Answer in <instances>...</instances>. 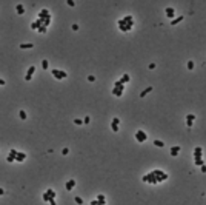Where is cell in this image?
I'll return each mask as SVG.
<instances>
[{"mask_svg":"<svg viewBox=\"0 0 206 205\" xmlns=\"http://www.w3.org/2000/svg\"><path fill=\"white\" fill-rule=\"evenodd\" d=\"M117 25H119V29H120L122 32H128V31H131L132 26H134V25L125 23V22H123V19H119V20H117Z\"/></svg>","mask_w":206,"mask_h":205,"instance_id":"6da1fadb","label":"cell"},{"mask_svg":"<svg viewBox=\"0 0 206 205\" xmlns=\"http://www.w3.org/2000/svg\"><path fill=\"white\" fill-rule=\"evenodd\" d=\"M52 76L55 77V79H58V80H63V79H66V71H63V70H52Z\"/></svg>","mask_w":206,"mask_h":205,"instance_id":"7a4b0ae2","label":"cell"},{"mask_svg":"<svg viewBox=\"0 0 206 205\" xmlns=\"http://www.w3.org/2000/svg\"><path fill=\"white\" fill-rule=\"evenodd\" d=\"M135 139H137L139 142H145L146 139H148V136H146V133L143 131V130H139V131L135 133Z\"/></svg>","mask_w":206,"mask_h":205,"instance_id":"3957f363","label":"cell"},{"mask_svg":"<svg viewBox=\"0 0 206 205\" xmlns=\"http://www.w3.org/2000/svg\"><path fill=\"white\" fill-rule=\"evenodd\" d=\"M35 73V66L34 65H31V66L28 68V71H26V76H25V80H31L32 79V74Z\"/></svg>","mask_w":206,"mask_h":205,"instance_id":"277c9868","label":"cell"},{"mask_svg":"<svg viewBox=\"0 0 206 205\" xmlns=\"http://www.w3.org/2000/svg\"><path fill=\"white\" fill-rule=\"evenodd\" d=\"M119 123H120V119L119 117H114L112 122H111V128H112V131H119Z\"/></svg>","mask_w":206,"mask_h":205,"instance_id":"5b68a950","label":"cell"},{"mask_svg":"<svg viewBox=\"0 0 206 205\" xmlns=\"http://www.w3.org/2000/svg\"><path fill=\"white\" fill-rule=\"evenodd\" d=\"M165 12H166V15H168L169 19H174L175 17V9L172 8V6H168V8L165 9Z\"/></svg>","mask_w":206,"mask_h":205,"instance_id":"8992f818","label":"cell"},{"mask_svg":"<svg viewBox=\"0 0 206 205\" xmlns=\"http://www.w3.org/2000/svg\"><path fill=\"white\" fill-rule=\"evenodd\" d=\"M146 177H148V182H149V184H158V179L152 174V171H151L149 174H146Z\"/></svg>","mask_w":206,"mask_h":205,"instance_id":"52a82bcc","label":"cell"},{"mask_svg":"<svg viewBox=\"0 0 206 205\" xmlns=\"http://www.w3.org/2000/svg\"><path fill=\"white\" fill-rule=\"evenodd\" d=\"M25 159H26V153L17 151V154H15V160H17V162H23Z\"/></svg>","mask_w":206,"mask_h":205,"instance_id":"ba28073f","label":"cell"},{"mask_svg":"<svg viewBox=\"0 0 206 205\" xmlns=\"http://www.w3.org/2000/svg\"><path fill=\"white\" fill-rule=\"evenodd\" d=\"M40 26H43V22H42L40 19H37L35 22H32V23H31V28H32V29H38Z\"/></svg>","mask_w":206,"mask_h":205,"instance_id":"9c48e42d","label":"cell"},{"mask_svg":"<svg viewBox=\"0 0 206 205\" xmlns=\"http://www.w3.org/2000/svg\"><path fill=\"white\" fill-rule=\"evenodd\" d=\"M180 153V146L178 145H174V146H171V156L172 157H175V156Z\"/></svg>","mask_w":206,"mask_h":205,"instance_id":"30bf717a","label":"cell"},{"mask_svg":"<svg viewBox=\"0 0 206 205\" xmlns=\"http://www.w3.org/2000/svg\"><path fill=\"white\" fill-rule=\"evenodd\" d=\"M49 11L48 9H42L40 12H38V19H46V17H49Z\"/></svg>","mask_w":206,"mask_h":205,"instance_id":"8fae6325","label":"cell"},{"mask_svg":"<svg viewBox=\"0 0 206 205\" xmlns=\"http://www.w3.org/2000/svg\"><path fill=\"white\" fill-rule=\"evenodd\" d=\"M185 20V15H178V17H174L171 20V25H177V23H180V22Z\"/></svg>","mask_w":206,"mask_h":205,"instance_id":"7c38bea8","label":"cell"},{"mask_svg":"<svg viewBox=\"0 0 206 205\" xmlns=\"http://www.w3.org/2000/svg\"><path fill=\"white\" fill-rule=\"evenodd\" d=\"M65 187H66V190H72V188L76 187V180H74V179H69V180L66 182V185H65Z\"/></svg>","mask_w":206,"mask_h":205,"instance_id":"4fadbf2b","label":"cell"},{"mask_svg":"<svg viewBox=\"0 0 206 205\" xmlns=\"http://www.w3.org/2000/svg\"><path fill=\"white\" fill-rule=\"evenodd\" d=\"M123 22H125V23H129V25H134V17L131 14H128V15L123 17Z\"/></svg>","mask_w":206,"mask_h":205,"instance_id":"5bb4252c","label":"cell"},{"mask_svg":"<svg viewBox=\"0 0 206 205\" xmlns=\"http://www.w3.org/2000/svg\"><path fill=\"white\" fill-rule=\"evenodd\" d=\"M15 11H17V14H23V12H25V6L22 5V3H17V6H15Z\"/></svg>","mask_w":206,"mask_h":205,"instance_id":"9a60e30c","label":"cell"},{"mask_svg":"<svg viewBox=\"0 0 206 205\" xmlns=\"http://www.w3.org/2000/svg\"><path fill=\"white\" fill-rule=\"evenodd\" d=\"M194 157H201V146H195L194 148Z\"/></svg>","mask_w":206,"mask_h":205,"instance_id":"2e32d148","label":"cell"},{"mask_svg":"<svg viewBox=\"0 0 206 205\" xmlns=\"http://www.w3.org/2000/svg\"><path fill=\"white\" fill-rule=\"evenodd\" d=\"M32 46H34L32 43H20V45H19V48H20V50H31Z\"/></svg>","mask_w":206,"mask_h":205,"instance_id":"e0dca14e","label":"cell"},{"mask_svg":"<svg viewBox=\"0 0 206 205\" xmlns=\"http://www.w3.org/2000/svg\"><path fill=\"white\" fill-rule=\"evenodd\" d=\"M114 88H115V90H125V85H123L122 82H120V80H115V83H114Z\"/></svg>","mask_w":206,"mask_h":205,"instance_id":"ac0fdd59","label":"cell"},{"mask_svg":"<svg viewBox=\"0 0 206 205\" xmlns=\"http://www.w3.org/2000/svg\"><path fill=\"white\" fill-rule=\"evenodd\" d=\"M151 91H152V86H148V88H145V90H143L142 93H140V97H145L146 94H149Z\"/></svg>","mask_w":206,"mask_h":205,"instance_id":"d6986e66","label":"cell"},{"mask_svg":"<svg viewBox=\"0 0 206 205\" xmlns=\"http://www.w3.org/2000/svg\"><path fill=\"white\" fill-rule=\"evenodd\" d=\"M194 162H195V165L197 167H201V165H205V160L201 157H194Z\"/></svg>","mask_w":206,"mask_h":205,"instance_id":"ffe728a7","label":"cell"},{"mask_svg":"<svg viewBox=\"0 0 206 205\" xmlns=\"http://www.w3.org/2000/svg\"><path fill=\"white\" fill-rule=\"evenodd\" d=\"M51 19H52V15H49V17H46V19H40V20L43 22V26H45V28H46L48 25L51 23Z\"/></svg>","mask_w":206,"mask_h":205,"instance_id":"44dd1931","label":"cell"},{"mask_svg":"<svg viewBox=\"0 0 206 205\" xmlns=\"http://www.w3.org/2000/svg\"><path fill=\"white\" fill-rule=\"evenodd\" d=\"M129 79H131V77H129V74H123V76H122V79H120V82H122L123 85H125L126 82H129Z\"/></svg>","mask_w":206,"mask_h":205,"instance_id":"7402d4cb","label":"cell"},{"mask_svg":"<svg viewBox=\"0 0 206 205\" xmlns=\"http://www.w3.org/2000/svg\"><path fill=\"white\" fill-rule=\"evenodd\" d=\"M112 94H114V96H117V97H122V96H123V91H122V90H115V88H112Z\"/></svg>","mask_w":206,"mask_h":205,"instance_id":"603a6c76","label":"cell"},{"mask_svg":"<svg viewBox=\"0 0 206 205\" xmlns=\"http://www.w3.org/2000/svg\"><path fill=\"white\" fill-rule=\"evenodd\" d=\"M152 144H154L155 146H160V148H163V146H165V142H162V140H158V139H155L154 142H152Z\"/></svg>","mask_w":206,"mask_h":205,"instance_id":"cb8c5ba5","label":"cell"},{"mask_svg":"<svg viewBox=\"0 0 206 205\" xmlns=\"http://www.w3.org/2000/svg\"><path fill=\"white\" fill-rule=\"evenodd\" d=\"M97 200H99V204H103V205H105V202H106V199H105L103 194H97Z\"/></svg>","mask_w":206,"mask_h":205,"instance_id":"d4e9b609","label":"cell"},{"mask_svg":"<svg viewBox=\"0 0 206 205\" xmlns=\"http://www.w3.org/2000/svg\"><path fill=\"white\" fill-rule=\"evenodd\" d=\"M46 193L49 194V197H51V199H54V197H55V191L52 190V188H48V190H46Z\"/></svg>","mask_w":206,"mask_h":205,"instance_id":"484cf974","label":"cell"},{"mask_svg":"<svg viewBox=\"0 0 206 205\" xmlns=\"http://www.w3.org/2000/svg\"><path fill=\"white\" fill-rule=\"evenodd\" d=\"M42 199H43V200H45V202H49V200H51V197H49V194H48V193H46V191H45V193H43V194H42Z\"/></svg>","mask_w":206,"mask_h":205,"instance_id":"4316f807","label":"cell"},{"mask_svg":"<svg viewBox=\"0 0 206 205\" xmlns=\"http://www.w3.org/2000/svg\"><path fill=\"white\" fill-rule=\"evenodd\" d=\"M163 173H165V171H162V170H152V174H154L155 177H160Z\"/></svg>","mask_w":206,"mask_h":205,"instance_id":"83f0119b","label":"cell"},{"mask_svg":"<svg viewBox=\"0 0 206 205\" xmlns=\"http://www.w3.org/2000/svg\"><path fill=\"white\" fill-rule=\"evenodd\" d=\"M19 117H20L22 120L26 119V111H25V110H20V111H19Z\"/></svg>","mask_w":206,"mask_h":205,"instance_id":"f1b7e54d","label":"cell"},{"mask_svg":"<svg viewBox=\"0 0 206 205\" xmlns=\"http://www.w3.org/2000/svg\"><path fill=\"white\" fill-rule=\"evenodd\" d=\"M6 160L11 164V162H15V156H12V154H8L6 156Z\"/></svg>","mask_w":206,"mask_h":205,"instance_id":"f546056e","label":"cell"},{"mask_svg":"<svg viewBox=\"0 0 206 205\" xmlns=\"http://www.w3.org/2000/svg\"><path fill=\"white\" fill-rule=\"evenodd\" d=\"M186 66H188V70H194V62H192V60H189L188 63H186Z\"/></svg>","mask_w":206,"mask_h":205,"instance_id":"4dcf8cb0","label":"cell"},{"mask_svg":"<svg viewBox=\"0 0 206 205\" xmlns=\"http://www.w3.org/2000/svg\"><path fill=\"white\" fill-rule=\"evenodd\" d=\"M74 200H76V204H78V205H81V204H83V199H81V197H78V196H76V197H74Z\"/></svg>","mask_w":206,"mask_h":205,"instance_id":"1f68e13d","label":"cell"},{"mask_svg":"<svg viewBox=\"0 0 206 205\" xmlns=\"http://www.w3.org/2000/svg\"><path fill=\"white\" fill-rule=\"evenodd\" d=\"M37 31H38V32H40V34H45V32H46V31H48V28H45V26H40V28H38V29H37Z\"/></svg>","mask_w":206,"mask_h":205,"instance_id":"d6a6232c","label":"cell"},{"mask_svg":"<svg viewBox=\"0 0 206 205\" xmlns=\"http://www.w3.org/2000/svg\"><path fill=\"white\" fill-rule=\"evenodd\" d=\"M186 120H192V122H194V120H195V114H188V116H186Z\"/></svg>","mask_w":206,"mask_h":205,"instance_id":"836d02e7","label":"cell"},{"mask_svg":"<svg viewBox=\"0 0 206 205\" xmlns=\"http://www.w3.org/2000/svg\"><path fill=\"white\" fill-rule=\"evenodd\" d=\"M42 68H43V70L48 68V60H42Z\"/></svg>","mask_w":206,"mask_h":205,"instance_id":"e575fe53","label":"cell"},{"mask_svg":"<svg viewBox=\"0 0 206 205\" xmlns=\"http://www.w3.org/2000/svg\"><path fill=\"white\" fill-rule=\"evenodd\" d=\"M74 123H76V125H83V120L81 119H74Z\"/></svg>","mask_w":206,"mask_h":205,"instance_id":"d590c367","label":"cell"},{"mask_svg":"<svg viewBox=\"0 0 206 205\" xmlns=\"http://www.w3.org/2000/svg\"><path fill=\"white\" fill-rule=\"evenodd\" d=\"M192 125H194V122H192V120H186V126H188V128H191Z\"/></svg>","mask_w":206,"mask_h":205,"instance_id":"8d00e7d4","label":"cell"},{"mask_svg":"<svg viewBox=\"0 0 206 205\" xmlns=\"http://www.w3.org/2000/svg\"><path fill=\"white\" fill-rule=\"evenodd\" d=\"M89 120H91V117H89V116H86V117L83 119V123H89Z\"/></svg>","mask_w":206,"mask_h":205,"instance_id":"74e56055","label":"cell"},{"mask_svg":"<svg viewBox=\"0 0 206 205\" xmlns=\"http://www.w3.org/2000/svg\"><path fill=\"white\" fill-rule=\"evenodd\" d=\"M9 154H12V156H15V154H17V150H15V148H12V150H11V151H9Z\"/></svg>","mask_w":206,"mask_h":205,"instance_id":"f35d334b","label":"cell"},{"mask_svg":"<svg viewBox=\"0 0 206 205\" xmlns=\"http://www.w3.org/2000/svg\"><path fill=\"white\" fill-rule=\"evenodd\" d=\"M66 3H68V5H69V6H74V5H76V3H74V0H68Z\"/></svg>","mask_w":206,"mask_h":205,"instance_id":"ab89813d","label":"cell"},{"mask_svg":"<svg viewBox=\"0 0 206 205\" xmlns=\"http://www.w3.org/2000/svg\"><path fill=\"white\" fill-rule=\"evenodd\" d=\"M88 80H89V82H94V80H96V77H94V76H88Z\"/></svg>","mask_w":206,"mask_h":205,"instance_id":"60d3db41","label":"cell"},{"mask_svg":"<svg viewBox=\"0 0 206 205\" xmlns=\"http://www.w3.org/2000/svg\"><path fill=\"white\" fill-rule=\"evenodd\" d=\"M62 153H63V154H68V153H69V148H63V150H62Z\"/></svg>","mask_w":206,"mask_h":205,"instance_id":"b9f144b4","label":"cell"},{"mask_svg":"<svg viewBox=\"0 0 206 205\" xmlns=\"http://www.w3.org/2000/svg\"><path fill=\"white\" fill-rule=\"evenodd\" d=\"M91 205H99V200H97V199H94V200H91Z\"/></svg>","mask_w":206,"mask_h":205,"instance_id":"7bdbcfd3","label":"cell"},{"mask_svg":"<svg viewBox=\"0 0 206 205\" xmlns=\"http://www.w3.org/2000/svg\"><path fill=\"white\" fill-rule=\"evenodd\" d=\"M155 68V63H149V70H154Z\"/></svg>","mask_w":206,"mask_h":205,"instance_id":"ee69618b","label":"cell"},{"mask_svg":"<svg viewBox=\"0 0 206 205\" xmlns=\"http://www.w3.org/2000/svg\"><path fill=\"white\" fill-rule=\"evenodd\" d=\"M77 29H78V26H77L76 23H74V25H72V31H77Z\"/></svg>","mask_w":206,"mask_h":205,"instance_id":"f6af8a7d","label":"cell"},{"mask_svg":"<svg viewBox=\"0 0 206 205\" xmlns=\"http://www.w3.org/2000/svg\"><path fill=\"white\" fill-rule=\"evenodd\" d=\"M201 171H203V173H206V165H201Z\"/></svg>","mask_w":206,"mask_h":205,"instance_id":"bcb514c9","label":"cell"},{"mask_svg":"<svg viewBox=\"0 0 206 205\" xmlns=\"http://www.w3.org/2000/svg\"><path fill=\"white\" fill-rule=\"evenodd\" d=\"M3 194H5V190H3V188H0V196H3Z\"/></svg>","mask_w":206,"mask_h":205,"instance_id":"7dc6e473","label":"cell"},{"mask_svg":"<svg viewBox=\"0 0 206 205\" xmlns=\"http://www.w3.org/2000/svg\"><path fill=\"white\" fill-rule=\"evenodd\" d=\"M49 204H51V205H57V204H55V200H54V199H51V200H49Z\"/></svg>","mask_w":206,"mask_h":205,"instance_id":"c3c4849f","label":"cell"},{"mask_svg":"<svg viewBox=\"0 0 206 205\" xmlns=\"http://www.w3.org/2000/svg\"><path fill=\"white\" fill-rule=\"evenodd\" d=\"M0 85H5V80L3 79H0Z\"/></svg>","mask_w":206,"mask_h":205,"instance_id":"681fc988","label":"cell"},{"mask_svg":"<svg viewBox=\"0 0 206 205\" xmlns=\"http://www.w3.org/2000/svg\"><path fill=\"white\" fill-rule=\"evenodd\" d=\"M99 205H103V204H99Z\"/></svg>","mask_w":206,"mask_h":205,"instance_id":"f907efd6","label":"cell"}]
</instances>
